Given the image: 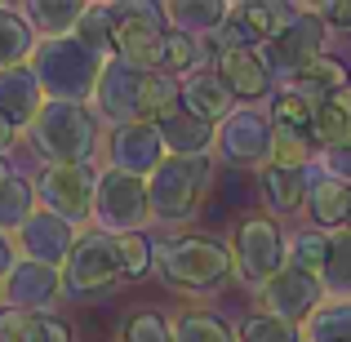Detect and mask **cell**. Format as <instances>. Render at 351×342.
I'll return each mask as SVG.
<instances>
[{"mask_svg": "<svg viewBox=\"0 0 351 342\" xmlns=\"http://www.w3.org/2000/svg\"><path fill=\"white\" fill-rule=\"evenodd\" d=\"M285 245H289V240L280 236V227H276L271 218H263V214L245 218V223L236 227V240H232V271L245 284H258V289H263V284H271L276 276L289 267Z\"/></svg>", "mask_w": 351, "mask_h": 342, "instance_id": "8", "label": "cell"}, {"mask_svg": "<svg viewBox=\"0 0 351 342\" xmlns=\"http://www.w3.org/2000/svg\"><path fill=\"white\" fill-rule=\"evenodd\" d=\"M236 14L245 18V27L258 36V45H267L298 18V9L285 5V0H245V5H236Z\"/></svg>", "mask_w": 351, "mask_h": 342, "instance_id": "28", "label": "cell"}, {"mask_svg": "<svg viewBox=\"0 0 351 342\" xmlns=\"http://www.w3.org/2000/svg\"><path fill=\"white\" fill-rule=\"evenodd\" d=\"M320 49H325V23L316 18V9H307V14H298L276 40H267L263 58H267V67L289 85L302 67H311V62L320 58Z\"/></svg>", "mask_w": 351, "mask_h": 342, "instance_id": "11", "label": "cell"}, {"mask_svg": "<svg viewBox=\"0 0 351 342\" xmlns=\"http://www.w3.org/2000/svg\"><path fill=\"white\" fill-rule=\"evenodd\" d=\"M120 240V271H125V280H138V276L152 271L156 262V245L138 231V236H116Z\"/></svg>", "mask_w": 351, "mask_h": 342, "instance_id": "38", "label": "cell"}, {"mask_svg": "<svg viewBox=\"0 0 351 342\" xmlns=\"http://www.w3.org/2000/svg\"><path fill=\"white\" fill-rule=\"evenodd\" d=\"M107 160L120 173H134V178H152L165 164V143H160V125H125L112 129L107 138Z\"/></svg>", "mask_w": 351, "mask_h": 342, "instance_id": "14", "label": "cell"}, {"mask_svg": "<svg viewBox=\"0 0 351 342\" xmlns=\"http://www.w3.org/2000/svg\"><path fill=\"white\" fill-rule=\"evenodd\" d=\"M214 71H218V80L232 89V98H240V103H254V98L271 94V67H267V58L258 49L218 53Z\"/></svg>", "mask_w": 351, "mask_h": 342, "instance_id": "17", "label": "cell"}, {"mask_svg": "<svg viewBox=\"0 0 351 342\" xmlns=\"http://www.w3.org/2000/svg\"><path fill=\"white\" fill-rule=\"evenodd\" d=\"M209 182H214L209 156H191V160L187 156H165V164L147 178L152 218L156 223H187V218H196Z\"/></svg>", "mask_w": 351, "mask_h": 342, "instance_id": "4", "label": "cell"}, {"mask_svg": "<svg viewBox=\"0 0 351 342\" xmlns=\"http://www.w3.org/2000/svg\"><path fill=\"white\" fill-rule=\"evenodd\" d=\"M200 62V45L182 32H169L165 36V49H160V71L165 76H178V71H191Z\"/></svg>", "mask_w": 351, "mask_h": 342, "instance_id": "40", "label": "cell"}, {"mask_svg": "<svg viewBox=\"0 0 351 342\" xmlns=\"http://www.w3.org/2000/svg\"><path fill=\"white\" fill-rule=\"evenodd\" d=\"M125 280L120 271V240L107 236V231H80L76 249H71L67 267H62V289L71 298H94V293H107Z\"/></svg>", "mask_w": 351, "mask_h": 342, "instance_id": "7", "label": "cell"}, {"mask_svg": "<svg viewBox=\"0 0 351 342\" xmlns=\"http://www.w3.org/2000/svg\"><path fill=\"white\" fill-rule=\"evenodd\" d=\"M0 307H5V293H0Z\"/></svg>", "mask_w": 351, "mask_h": 342, "instance_id": "49", "label": "cell"}, {"mask_svg": "<svg viewBox=\"0 0 351 342\" xmlns=\"http://www.w3.org/2000/svg\"><path fill=\"white\" fill-rule=\"evenodd\" d=\"M18 342H71V329L53 311H23L18 320Z\"/></svg>", "mask_w": 351, "mask_h": 342, "instance_id": "37", "label": "cell"}, {"mask_svg": "<svg viewBox=\"0 0 351 342\" xmlns=\"http://www.w3.org/2000/svg\"><path fill=\"white\" fill-rule=\"evenodd\" d=\"M182 103V85L173 76H165V71H147L143 80V125H160V120H169L173 112H178Z\"/></svg>", "mask_w": 351, "mask_h": 342, "instance_id": "29", "label": "cell"}, {"mask_svg": "<svg viewBox=\"0 0 351 342\" xmlns=\"http://www.w3.org/2000/svg\"><path fill=\"white\" fill-rule=\"evenodd\" d=\"M258 298H263V316H276V320H285V325H298V320H307V316L320 311L325 284H320V276H307V271L285 267L271 284L258 289Z\"/></svg>", "mask_w": 351, "mask_h": 342, "instance_id": "13", "label": "cell"}, {"mask_svg": "<svg viewBox=\"0 0 351 342\" xmlns=\"http://www.w3.org/2000/svg\"><path fill=\"white\" fill-rule=\"evenodd\" d=\"M240 342H298V325H285V320L263 316V311H258V316L245 325Z\"/></svg>", "mask_w": 351, "mask_h": 342, "instance_id": "43", "label": "cell"}, {"mask_svg": "<svg viewBox=\"0 0 351 342\" xmlns=\"http://www.w3.org/2000/svg\"><path fill=\"white\" fill-rule=\"evenodd\" d=\"M40 107H45V89H40V80H36L32 67L0 71V116H5L9 125L27 134L32 120L40 116Z\"/></svg>", "mask_w": 351, "mask_h": 342, "instance_id": "18", "label": "cell"}, {"mask_svg": "<svg viewBox=\"0 0 351 342\" xmlns=\"http://www.w3.org/2000/svg\"><path fill=\"white\" fill-rule=\"evenodd\" d=\"M156 271L165 284L187 293H205L232 276V249L218 236H178L156 245Z\"/></svg>", "mask_w": 351, "mask_h": 342, "instance_id": "3", "label": "cell"}, {"mask_svg": "<svg viewBox=\"0 0 351 342\" xmlns=\"http://www.w3.org/2000/svg\"><path fill=\"white\" fill-rule=\"evenodd\" d=\"M143 80H147V71L129 67L120 58H107L103 76L94 85V98H89V112L98 120H107L112 129L138 125V116H143Z\"/></svg>", "mask_w": 351, "mask_h": 342, "instance_id": "10", "label": "cell"}, {"mask_svg": "<svg viewBox=\"0 0 351 342\" xmlns=\"http://www.w3.org/2000/svg\"><path fill=\"white\" fill-rule=\"evenodd\" d=\"M165 36H169V23H165L160 5H147V0L112 5V45L120 62H129L138 71H160Z\"/></svg>", "mask_w": 351, "mask_h": 342, "instance_id": "5", "label": "cell"}, {"mask_svg": "<svg viewBox=\"0 0 351 342\" xmlns=\"http://www.w3.org/2000/svg\"><path fill=\"white\" fill-rule=\"evenodd\" d=\"M320 284L334 289L343 302H351V231L329 236V262H325V271H320Z\"/></svg>", "mask_w": 351, "mask_h": 342, "instance_id": "35", "label": "cell"}, {"mask_svg": "<svg viewBox=\"0 0 351 342\" xmlns=\"http://www.w3.org/2000/svg\"><path fill=\"white\" fill-rule=\"evenodd\" d=\"M0 293H5V307H18V311H53L67 289H62V271L18 258V267L9 271V280L0 284Z\"/></svg>", "mask_w": 351, "mask_h": 342, "instance_id": "15", "label": "cell"}, {"mask_svg": "<svg viewBox=\"0 0 351 342\" xmlns=\"http://www.w3.org/2000/svg\"><path fill=\"white\" fill-rule=\"evenodd\" d=\"M307 160H311L307 129L271 125V164H280V169H307Z\"/></svg>", "mask_w": 351, "mask_h": 342, "instance_id": "36", "label": "cell"}, {"mask_svg": "<svg viewBox=\"0 0 351 342\" xmlns=\"http://www.w3.org/2000/svg\"><path fill=\"white\" fill-rule=\"evenodd\" d=\"M76 240H80V227L62 223V218L49 214V209H36V214L14 231L18 258H27V262H40V267H53V271H62V267H67Z\"/></svg>", "mask_w": 351, "mask_h": 342, "instance_id": "12", "label": "cell"}, {"mask_svg": "<svg viewBox=\"0 0 351 342\" xmlns=\"http://www.w3.org/2000/svg\"><path fill=\"white\" fill-rule=\"evenodd\" d=\"M218 129L205 125V120H196L191 112H173L169 120H160V143H165V156H209V147H214Z\"/></svg>", "mask_w": 351, "mask_h": 342, "instance_id": "20", "label": "cell"}, {"mask_svg": "<svg viewBox=\"0 0 351 342\" xmlns=\"http://www.w3.org/2000/svg\"><path fill=\"white\" fill-rule=\"evenodd\" d=\"M32 214H36V182L9 173V178L0 182V231L14 236V231L23 227Z\"/></svg>", "mask_w": 351, "mask_h": 342, "instance_id": "30", "label": "cell"}, {"mask_svg": "<svg viewBox=\"0 0 351 342\" xmlns=\"http://www.w3.org/2000/svg\"><path fill=\"white\" fill-rule=\"evenodd\" d=\"M227 14L232 9L223 5V0H169L165 5V23H169V32H182V36H214L218 27L227 23Z\"/></svg>", "mask_w": 351, "mask_h": 342, "instance_id": "21", "label": "cell"}, {"mask_svg": "<svg viewBox=\"0 0 351 342\" xmlns=\"http://www.w3.org/2000/svg\"><path fill=\"white\" fill-rule=\"evenodd\" d=\"M94 191H98L94 164H45L36 173V196L45 200L49 214H58L71 227L94 218Z\"/></svg>", "mask_w": 351, "mask_h": 342, "instance_id": "9", "label": "cell"}, {"mask_svg": "<svg viewBox=\"0 0 351 342\" xmlns=\"http://www.w3.org/2000/svg\"><path fill=\"white\" fill-rule=\"evenodd\" d=\"M209 45H214L218 53H236V49H258V36L249 32L245 18H240L236 9H232V14H227V23L218 27L214 36H209Z\"/></svg>", "mask_w": 351, "mask_h": 342, "instance_id": "42", "label": "cell"}, {"mask_svg": "<svg viewBox=\"0 0 351 342\" xmlns=\"http://www.w3.org/2000/svg\"><path fill=\"white\" fill-rule=\"evenodd\" d=\"M320 169H325L329 178H338V182L351 187V138L338 143V147H329V151H320Z\"/></svg>", "mask_w": 351, "mask_h": 342, "instance_id": "44", "label": "cell"}, {"mask_svg": "<svg viewBox=\"0 0 351 342\" xmlns=\"http://www.w3.org/2000/svg\"><path fill=\"white\" fill-rule=\"evenodd\" d=\"M182 112H191L196 120H205V125H223L236 112V98L218 80V71H191L182 80Z\"/></svg>", "mask_w": 351, "mask_h": 342, "instance_id": "19", "label": "cell"}, {"mask_svg": "<svg viewBox=\"0 0 351 342\" xmlns=\"http://www.w3.org/2000/svg\"><path fill=\"white\" fill-rule=\"evenodd\" d=\"M271 116H276V125L311 129V120H316V107H311L307 98H298L293 89H285V85H280V94H276V103H271Z\"/></svg>", "mask_w": 351, "mask_h": 342, "instance_id": "41", "label": "cell"}, {"mask_svg": "<svg viewBox=\"0 0 351 342\" xmlns=\"http://www.w3.org/2000/svg\"><path fill=\"white\" fill-rule=\"evenodd\" d=\"M316 18L325 27H347V32H351V0H329V5L316 9Z\"/></svg>", "mask_w": 351, "mask_h": 342, "instance_id": "45", "label": "cell"}, {"mask_svg": "<svg viewBox=\"0 0 351 342\" xmlns=\"http://www.w3.org/2000/svg\"><path fill=\"white\" fill-rule=\"evenodd\" d=\"M307 209L320 227H351V187L329 173H311V187H307Z\"/></svg>", "mask_w": 351, "mask_h": 342, "instance_id": "23", "label": "cell"}, {"mask_svg": "<svg viewBox=\"0 0 351 342\" xmlns=\"http://www.w3.org/2000/svg\"><path fill=\"white\" fill-rule=\"evenodd\" d=\"M285 89H293V94L307 98L311 107H320L325 98H334V94H343V89H351V85H347V62H338V58H329V53H320V58L311 62V67H302Z\"/></svg>", "mask_w": 351, "mask_h": 342, "instance_id": "22", "label": "cell"}, {"mask_svg": "<svg viewBox=\"0 0 351 342\" xmlns=\"http://www.w3.org/2000/svg\"><path fill=\"white\" fill-rule=\"evenodd\" d=\"M18 267V245H14V236H5L0 231V284L9 280V271Z\"/></svg>", "mask_w": 351, "mask_h": 342, "instance_id": "46", "label": "cell"}, {"mask_svg": "<svg viewBox=\"0 0 351 342\" xmlns=\"http://www.w3.org/2000/svg\"><path fill=\"white\" fill-rule=\"evenodd\" d=\"M32 53H36V32L27 27L23 14H14V9L0 5V71L27 67Z\"/></svg>", "mask_w": 351, "mask_h": 342, "instance_id": "27", "label": "cell"}, {"mask_svg": "<svg viewBox=\"0 0 351 342\" xmlns=\"http://www.w3.org/2000/svg\"><path fill=\"white\" fill-rule=\"evenodd\" d=\"M307 342H351V302H320L307 320Z\"/></svg>", "mask_w": 351, "mask_h": 342, "instance_id": "34", "label": "cell"}, {"mask_svg": "<svg viewBox=\"0 0 351 342\" xmlns=\"http://www.w3.org/2000/svg\"><path fill=\"white\" fill-rule=\"evenodd\" d=\"M14 143H18V129L0 116V156H9V147H14Z\"/></svg>", "mask_w": 351, "mask_h": 342, "instance_id": "47", "label": "cell"}, {"mask_svg": "<svg viewBox=\"0 0 351 342\" xmlns=\"http://www.w3.org/2000/svg\"><path fill=\"white\" fill-rule=\"evenodd\" d=\"M125 342H173V325L160 316V311H134L120 329Z\"/></svg>", "mask_w": 351, "mask_h": 342, "instance_id": "39", "label": "cell"}, {"mask_svg": "<svg viewBox=\"0 0 351 342\" xmlns=\"http://www.w3.org/2000/svg\"><path fill=\"white\" fill-rule=\"evenodd\" d=\"M285 258H289L293 271H307V276H320L329 262V236L325 231H298V236L285 245Z\"/></svg>", "mask_w": 351, "mask_h": 342, "instance_id": "33", "label": "cell"}, {"mask_svg": "<svg viewBox=\"0 0 351 342\" xmlns=\"http://www.w3.org/2000/svg\"><path fill=\"white\" fill-rule=\"evenodd\" d=\"M27 143L45 164H89L98 151V116L85 103H49L27 129Z\"/></svg>", "mask_w": 351, "mask_h": 342, "instance_id": "2", "label": "cell"}, {"mask_svg": "<svg viewBox=\"0 0 351 342\" xmlns=\"http://www.w3.org/2000/svg\"><path fill=\"white\" fill-rule=\"evenodd\" d=\"M80 14H85L80 0H32V5L23 9L27 27H32L36 36H45V40H53V36H71L76 23H80Z\"/></svg>", "mask_w": 351, "mask_h": 342, "instance_id": "25", "label": "cell"}, {"mask_svg": "<svg viewBox=\"0 0 351 342\" xmlns=\"http://www.w3.org/2000/svg\"><path fill=\"white\" fill-rule=\"evenodd\" d=\"M27 67L36 71V80H40L49 103H89L98 76H103V58L94 49H85L76 36L36 40V53Z\"/></svg>", "mask_w": 351, "mask_h": 342, "instance_id": "1", "label": "cell"}, {"mask_svg": "<svg viewBox=\"0 0 351 342\" xmlns=\"http://www.w3.org/2000/svg\"><path fill=\"white\" fill-rule=\"evenodd\" d=\"M173 342H240L223 316L214 311H182L173 320Z\"/></svg>", "mask_w": 351, "mask_h": 342, "instance_id": "32", "label": "cell"}, {"mask_svg": "<svg viewBox=\"0 0 351 342\" xmlns=\"http://www.w3.org/2000/svg\"><path fill=\"white\" fill-rule=\"evenodd\" d=\"M307 187H311V169H280V164L263 169V196L280 214H293V209L307 205Z\"/></svg>", "mask_w": 351, "mask_h": 342, "instance_id": "24", "label": "cell"}, {"mask_svg": "<svg viewBox=\"0 0 351 342\" xmlns=\"http://www.w3.org/2000/svg\"><path fill=\"white\" fill-rule=\"evenodd\" d=\"M76 36L85 49H94L98 58H116V45H112V5H85V14H80L76 23Z\"/></svg>", "mask_w": 351, "mask_h": 342, "instance_id": "31", "label": "cell"}, {"mask_svg": "<svg viewBox=\"0 0 351 342\" xmlns=\"http://www.w3.org/2000/svg\"><path fill=\"white\" fill-rule=\"evenodd\" d=\"M307 138H311V147H325V151L338 147V143H347L351 138V89L325 98V103L316 107V120H311Z\"/></svg>", "mask_w": 351, "mask_h": 342, "instance_id": "26", "label": "cell"}, {"mask_svg": "<svg viewBox=\"0 0 351 342\" xmlns=\"http://www.w3.org/2000/svg\"><path fill=\"white\" fill-rule=\"evenodd\" d=\"M214 143L232 164H263L271 160V120L258 112H232L218 125Z\"/></svg>", "mask_w": 351, "mask_h": 342, "instance_id": "16", "label": "cell"}, {"mask_svg": "<svg viewBox=\"0 0 351 342\" xmlns=\"http://www.w3.org/2000/svg\"><path fill=\"white\" fill-rule=\"evenodd\" d=\"M94 223L107 236H138L152 223L147 178H134V173H120L107 164L98 173V191H94Z\"/></svg>", "mask_w": 351, "mask_h": 342, "instance_id": "6", "label": "cell"}, {"mask_svg": "<svg viewBox=\"0 0 351 342\" xmlns=\"http://www.w3.org/2000/svg\"><path fill=\"white\" fill-rule=\"evenodd\" d=\"M9 173H14V164H9V156H0V182H5Z\"/></svg>", "mask_w": 351, "mask_h": 342, "instance_id": "48", "label": "cell"}]
</instances>
